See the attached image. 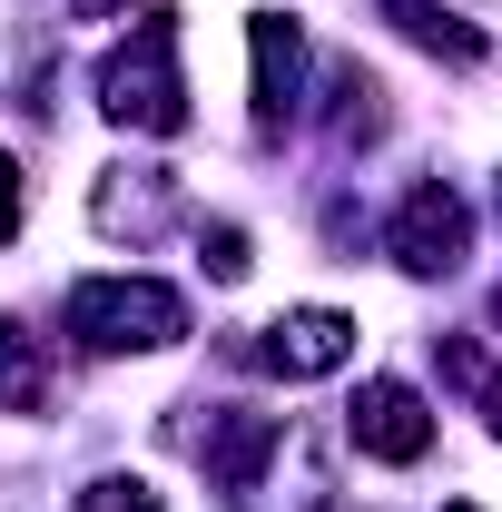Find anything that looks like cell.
<instances>
[{
  "mask_svg": "<svg viewBox=\"0 0 502 512\" xmlns=\"http://www.w3.org/2000/svg\"><path fill=\"white\" fill-rule=\"evenodd\" d=\"M99 109L138 138H178L188 128V69H178V10H148L119 50L99 60Z\"/></svg>",
  "mask_w": 502,
  "mask_h": 512,
  "instance_id": "obj_1",
  "label": "cell"
},
{
  "mask_svg": "<svg viewBox=\"0 0 502 512\" xmlns=\"http://www.w3.org/2000/svg\"><path fill=\"white\" fill-rule=\"evenodd\" d=\"M69 335L89 355H158L188 335V296L158 276H79L69 286Z\"/></svg>",
  "mask_w": 502,
  "mask_h": 512,
  "instance_id": "obj_2",
  "label": "cell"
},
{
  "mask_svg": "<svg viewBox=\"0 0 502 512\" xmlns=\"http://www.w3.org/2000/svg\"><path fill=\"white\" fill-rule=\"evenodd\" d=\"M237 355L266 365V375H286V384H325V375L355 365V316H335V306H296V316L256 325Z\"/></svg>",
  "mask_w": 502,
  "mask_h": 512,
  "instance_id": "obj_3",
  "label": "cell"
},
{
  "mask_svg": "<svg viewBox=\"0 0 502 512\" xmlns=\"http://www.w3.org/2000/svg\"><path fill=\"white\" fill-rule=\"evenodd\" d=\"M384 256H394L404 276H453V266L473 256V207L443 188V178H424V188L394 207V227H384Z\"/></svg>",
  "mask_w": 502,
  "mask_h": 512,
  "instance_id": "obj_4",
  "label": "cell"
},
{
  "mask_svg": "<svg viewBox=\"0 0 502 512\" xmlns=\"http://www.w3.org/2000/svg\"><path fill=\"white\" fill-rule=\"evenodd\" d=\"M345 444L365 453V463H424L434 453V414H424V394L404 375H375L345 404Z\"/></svg>",
  "mask_w": 502,
  "mask_h": 512,
  "instance_id": "obj_5",
  "label": "cell"
},
{
  "mask_svg": "<svg viewBox=\"0 0 502 512\" xmlns=\"http://www.w3.org/2000/svg\"><path fill=\"white\" fill-rule=\"evenodd\" d=\"M276 453H286V424H276V414H227V424L197 444V463H207V483H217L227 503H256Z\"/></svg>",
  "mask_w": 502,
  "mask_h": 512,
  "instance_id": "obj_6",
  "label": "cell"
},
{
  "mask_svg": "<svg viewBox=\"0 0 502 512\" xmlns=\"http://www.w3.org/2000/svg\"><path fill=\"white\" fill-rule=\"evenodd\" d=\"M247 69H256V128H286V109H296V79H306V30H296L286 10L247 20Z\"/></svg>",
  "mask_w": 502,
  "mask_h": 512,
  "instance_id": "obj_7",
  "label": "cell"
},
{
  "mask_svg": "<svg viewBox=\"0 0 502 512\" xmlns=\"http://www.w3.org/2000/svg\"><path fill=\"white\" fill-rule=\"evenodd\" d=\"M168 207H178V197H168V168H109L99 197H89V217H99L109 237H158Z\"/></svg>",
  "mask_w": 502,
  "mask_h": 512,
  "instance_id": "obj_8",
  "label": "cell"
},
{
  "mask_svg": "<svg viewBox=\"0 0 502 512\" xmlns=\"http://www.w3.org/2000/svg\"><path fill=\"white\" fill-rule=\"evenodd\" d=\"M375 128H384V79L365 60H335L325 69V138L335 148H365Z\"/></svg>",
  "mask_w": 502,
  "mask_h": 512,
  "instance_id": "obj_9",
  "label": "cell"
},
{
  "mask_svg": "<svg viewBox=\"0 0 502 512\" xmlns=\"http://www.w3.org/2000/svg\"><path fill=\"white\" fill-rule=\"evenodd\" d=\"M384 20H394V30L414 40V50H434V60H453V69H473L483 50H493V40H483V30H473L463 10H443V0H384Z\"/></svg>",
  "mask_w": 502,
  "mask_h": 512,
  "instance_id": "obj_10",
  "label": "cell"
},
{
  "mask_svg": "<svg viewBox=\"0 0 502 512\" xmlns=\"http://www.w3.org/2000/svg\"><path fill=\"white\" fill-rule=\"evenodd\" d=\"M40 404H50V355L20 325H0V414H40Z\"/></svg>",
  "mask_w": 502,
  "mask_h": 512,
  "instance_id": "obj_11",
  "label": "cell"
},
{
  "mask_svg": "<svg viewBox=\"0 0 502 512\" xmlns=\"http://www.w3.org/2000/svg\"><path fill=\"white\" fill-rule=\"evenodd\" d=\"M434 365H443V384L463 404H483V414L502 404V375H493V355H483V335H434Z\"/></svg>",
  "mask_w": 502,
  "mask_h": 512,
  "instance_id": "obj_12",
  "label": "cell"
},
{
  "mask_svg": "<svg viewBox=\"0 0 502 512\" xmlns=\"http://www.w3.org/2000/svg\"><path fill=\"white\" fill-rule=\"evenodd\" d=\"M79 512H168V503L148 473H99V483H79Z\"/></svg>",
  "mask_w": 502,
  "mask_h": 512,
  "instance_id": "obj_13",
  "label": "cell"
},
{
  "mask_svg": "<svg viewBox=\"0 0 502 512\" xmlns=\"http://www.w3.org/2000/svg\"><path fill=\"white\" fill-rule=\"evenodd\" d=\"M197 256H207L217 286H237V276L256 266V256H247V227H197Z\"/></svg>",
  "mask_w": 502,
  "mask_h": 512,
  "instance_id": "obj_14",
  "label": "cell"
},
{
  "mask_svg": "<svg viewBox=\"0 0 502 512\" xmlns=\"http://www.w3.org/2000/svg\"><path fill=\"white\" fill-rule=\"evenodd\" d=\"M10 237H20V168L0 158V247H10Z\"/></svg>",
  "mask_w": 502,
  "mask_h": 512,
  "instance_id": "obj_15",
  "label": "cell"
},
{
  "mask_svg": "<svg viewBox=\"0 0 502 512\" xmlns=\"http://www.w3.org/2000/svg\"><path fill=\"white\" fill-rule=\"evenodd\" d=\"M138 0H69V20H128Z\"/></svg>",
  "mask_w": 502,
  "mask_h": 512,
  "instance_id": "obj_16",
  "label": "cell"
},
{
  "mask_svg": "<svg viewBox=\"0 0 502 512\" xmlns=\"http://www.w3.org/2000/svg\"><path fill=\"white\" fill-rule=\"evenodd\" d=\"M443 512H483V503H443Z\"/></svg>",
  "mask_w": 502,
  "mask_h": 512,
  "instance_id": "obj_17",
  "label": "cell"
},
{
  "mask_svg": "<svg viewBox=\"0 0 502 512\" xmlns=\"http://www.w3.org/2000/svg\"><path fill=\"white\" fill-rule=\"evenodd\" d=\"M493 434H502V404H493Z\"/></svg>",
  "mask_w": 502,
  "mask_h": 512,
  "instance_id": "obj_18",
  "label": "cell"
},
{
  "mask_svg": "<svg viewBox=\"0 0 502 512\" xmlns=\"http://www.w3.org/2000/svg\"><path fill=\"white\" fill-rule=\"evenodd\" d=\"M493 325H502V296H493Z\"/></svg>",
  "mask_w": 502,
  "mask_h": 512,
  "instance_id": "obj_19",
  "label": "cell"
}]
</instances>
